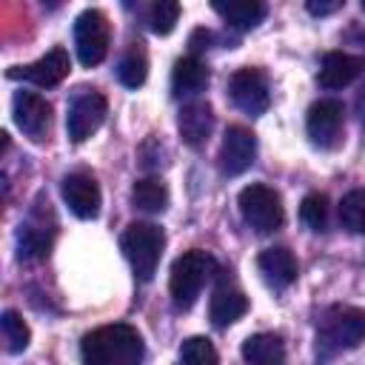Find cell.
<instances>
[{
    "label": "cell",
    "mask_w": 365,
    "mask_h": 365,
    "mask_svg": "<svg viewBox=\"0 0 365 365\" xmlns=\"http://www.w3.org/2000/svg\"><path fill=\"white\" fill-rule=\"evenodd\" d=\"M117 77H120V83H123L125 88H140V86L145 83V77H148L145 51L137 48V46H131V48L123 54L120 66H117Z\"/></svg>",
    "instance_id": "obj_23"
},
{
    "label": "cell",
    "mask_w": 365,
    "mask_h": 365,
    "mask_svg": "<svg viewBox=\"0 0 365 365\" xmlns=\"http://www.w3.org/2000/svg\"><path fill=\"white\" fill-rule=\"evenodd\" d=\"M71 71V57L63 46H54L51 51H46L40 60L29 63V66H14L9 68V77L11 80H26V83H34L40 88H51L57 83H63Z\"/></svg>",
    "instance_id": "obj_10"
},
{
    "label": "cell",
    "mask_w": 365,
    "mask_h": 365,
    "mask_svg": "<svg viewBox=\"0 0 365 365\" xmlns=\"http://www.w3.org/2000/svg\"><path fill=\"white\" fill-rule=\"evenodd\" d=\"M108 114V103L100 91L94 88H80L71 103H68V114H66V131L71 143H83L88 140L106 120Z\"/></svg>",
    "instance_id": "obj_7"
},
{
    "label": "cell",
    "mask_w": 365,
    "mask_h": 365,
    "mask_svg": "<svg viewBox=\"0 0 365 365\" xmlns=\"http://www.w3.org/2000/svg\"><path fill=\"white\" fill-rule=\"evenodd\" d=\"M134 3H137V0H123V6H125V9H131Z\"/></svg>",
    "instance_id": "obj_32"
},
{
    "label": "cell",
    "mask_w": 365,
    "mask_h": 365,
    "mask_svg": "<svg viewBox=\"0 0 365 365\" xmlns=\"http://www.w3.org/2000/svg\"><path fill=\"white\" fill-rule=\"evenodd\" d=\"M180 359L188 362V365H214L217 351H214L208 336H188L180 348Z\"/></svg>",
    "instance_id": "obj_28"
},
{
    "label": "cell",
    "mask_w": 365,
    "mask_h": 365,
    "mask_svg": "<svg viewBox=\"0 0 365 365\" xmlns=\"http://www.w3.org/2000/svg\"><path fill=\"white\" fill-rule=\"evenodd\" d=\"M120 248H123L134 277L148 282L160 265V257L165 248V234L154 222H131L120 237Z\"/></svg>",
    "instance_id": "obj_4"
},
{
    "label": "cell",
    "mask_w": 365,
    "mask_h": 365,
    "mask_svg": "<svg viewBox=\"0 0 365 365\" xmlns=\"http://www.w3.org/2000/svg\"><path fill=\"white\" fill-rule=\"evenodd\" d=\"M177 128H180V137L191 145V148H200L211 128H214V111L208 103L202 100H194V103H185L180 108V117H177Z\"/></svg>",
    "instance_id": "obj_18"
},
{
    "label": "cell",
    "mask_w": 365,
    "mask_h": 365,
    "mask_svg": "<svg viewBox=\"0 0 365 365\" xmlns=\"http://www.w3.org/2000/svg\"><path fill=\"white\" fill-rule=\"evenodd\" d=\"M339 222L351 234H365V188H354L339 202Z\"/></svg>",
    "instance_id": "obj_24"
},
{
    "label": "cell",
    "mask_w": 365,
    "mask_h": 365,
    "mask_svg": "<svg viewBox=\"0 0 365 365\" xmlns=\"http://www.w3.org/2000/svg\"><path fill=\"white\" fill-rule=\"evenodd\" d=\"M11 114H14L17 128L34 143H40L51 125V106L46 97L34 91H17L11 100Z\"/></svg>",
    "instance_id": "obj_12"
},
{
    "label": "cell",
    "mask_w": 365,
    "mask_h": 365,
    "mask_svg": "<svg viewBox=\"0 0 365 365\" xmlns=\"http://www.w3.org/2000/svg\"><path fill=\"white\" fill-rule=\"evenodd\" d=\"M356 108H359V117H362V123H365V86H362V91H359V97H356Z\"/></svg>",
    "instance_id": "obj_30"
},
{
    "label": "cell",
    "mask_w": 365,
    "mask_h": 365,
    "mask_svg": "<svg viewBox=\"0 0 365 365\" xmlns=\"http://www.w3.org/2000/svg\"><path fill=\"white\" fill-rule=\"evenodd\" d=\"M211 9L234 29H254L265 20V0H211Z\"/></svg>",
    "instance_id": "obj_19"
},
{
    "label": "cell",
    "mask_w": 365,
    "mask_h": 365,
    "mask_svg": "<svg viewBox=\"0 0 365 365\" xmlns=\"http://www.w3.org/2000/svg\"><path fill=\"white\" fill-rule=\"evenodd\" d=\"M245 311H248V299H245V294H242L240 288H234V285H220V288L214 291V297H211V305H208V317H211V322H214L217 328L234 325Z\"/></svg>",
    "instance_id": "obj_20"
},
{
    "label": "cell",
    "mask_w": 365,
    "mask_h": 365,
    "mask_svg": "<svg viewBox=\"0 0 365 365\" xmlns=\"http://www.w3.org/2000/svg\"><path fill=\"white\" fill-rule=\"evenodd\" d=\"M257 160V137L254 131L242 128V125H228L225 137H222V145H220V154H217V163H220V171L225 177H237L242 171H248Z\"/></svg>",
    "instance_id": "obj_11"
},
{
    "label": "cell",
    "mask_w": 365,
    "mask_h": 365,
    "mask_svg": "<svg viewBox=\"0 0 365 365\" xmlns=\"http://www.w3.org/2000/svg\"><path fill=\"white\" fill-rule=\"evenodd\" d=\"M108 43H111V26L106 14L97 9H86L74 20V48H77L80 63L86 68L100 66L108 54Z\"/></svg>",
    "instance_id": "obj_6"
},
{
    "label": "cell",
    "mask_w": 365,
    "mask_h": 365,
    "mask_svg": "<svg viewBox=\"0 0 365 365\" xmlns=\"http://www.w3.org/2000/svg\"><path fill=\"white\" fill-rule=\"evenodd\" d=\"M362 74V60L354 57V54H345V51H328L319 63V71H317V80L322 88H345L351 86L356 77Z\"/></svg>",
    "instance_id": "obj_16"
},
{
    "label": "cell",
    "mask_w": 365,
    "mask_h": 365,
    "mask_svg": "<svg viewBox=\"0 0 365 365\" xmlns=\"http://www.w3.org/2000/svg\"><path fill=\"white\" fill-rule=\"evenodd\" d=\"M217 271V259L208 254V251H200V248H191L185 254H180L171 265V277H168V291H171V299L180 311H188L202 285L214 277Z\"/></svg>",
    "instance_id": "obj_3"
},
{
    "label": "cell",
    "mask_w": 365,
    "mask_h": 365,
    "mask_svg": "<svg viewBox=\"0 0 365 365\" xmlns=\"http://www.w3.org/2000/svg\"><path fill=\"white\" fill-rule=\"evenodd\" d=\"M40 3H43V6H46L48 11H54V9H60V6L66 3V0H40Z\"/></svg>",
    "instance_id": "obj_31"
},
{
    "label": "cell",
    "mask_w": 365,
    "mask_h": 365,
    "mask_svg": "<svg viewBox=\"0 0 365 365\" xmlns=\"http://www.w3.org/2000/svg\"><path fill=\"white\" fill-rule=\"evenodd\" d=\"M60 194L68 205V211L80 220H94L100 214V185L86 171H71L60 182Z\"/></svg>",
    "instance_id": "obj_13"
},
{
    "label": "cell",
    "mask_w": 365,
    "mask_h": 365,
    "mask_svg": "<svg viewBox=\"0 0 365 365\" xmlns=\"http://www.w3.org/2000/svg\"><path fill=\"white\" fill-rule=\"evenodd\" d=\"M182 14V6L180 0H151V9H148V26L154 34H171L177 20Z\"/></svg>",
    "instance_id": "obj_26"
},
{
    "label": "cell",
    "mask_w": 365,
    "mask_h": 365,
    "mask_svg": "<svg viewBox=\"0 0 365 365\" xmlns=\"http://www.w3.org/2000/svg\"><path fill=\"white\" fill-rule=\"evenodd\" d=\"M143 336L134 325L114 322L88 331L80 342V356L88 365H137L143 359Z\"/></svg>",
    "instance_id": "obj_1"
},
{
    "label": "cell",
    "mask_w": 365,
    "mask_h": 365,
    "mask_svg": "<svg viewBox=\"0 0 365 365\" xmlns=\"http://www.w3.org/2000/svg\"><path fill=\"white\" fill-rule=\"evenodd\" d=\"M365 342V311L354 305H331L319 317L317 348L322 356L359 348Z\"/></svg>",
    "instance_id": "obj_2"
},
{
    "label": "cell",
    "mask_w": 365,
    "mask_h": 365,
    "mask_svg": "<svg viewBox=\"0 0 365 365\" xmlns=\"http://www.w3.org/2000/svg\"><path fill=\"white\" fill-rule=\"evenodd\" d=\"M299 220L311 231H325L328 228V197L325 194H308L299 205Z\"/></svg>",
    "instance_id": "obj_27"
},
{
    "label": "cell",
    "mask_w": 365,
    "mask_h": 365,
    "mask_svg": "<svg viewBox=\"0 0 365 365\" xmlns=\"http://www.w3.org/2000/svg\"><path fill=\"white\" fill-rule=\"evenodd\" d=\"M54 242V222L46 225V214L34 208L26 222H20L17 231V254L20 259H43L51 251Z\"/></svg>",
    "instance_id": "obj_14"
},
{
    "label": "cell",
    "mask_w": 365,
    "mask_h": 365,
    "mask_svg": "<svg viewBox=\"0 0 365 365\" xmlns=\"http://www.w3.org/2000/svg\"><path fill=\"white\" fill-rule=\"evenodd\" d=\"M0 331H3V339H6V351L9 354H20L29 348V339H31V331L26 325V319L17 314V311H3L0 317Z\"/></svg>",
    "instance_id": "obj_25"
},
{
    "label": "cell",
    "mask_w": 365,
    "mask_h": 365,
    "mask_svg": "<svg viewBox=\"0 0 365 365\" xmlns=\"http://www.w3.org/2000/svg\"><path fill=\"white\" fill-rule=\"evenodd\" d=\"M131 202H134V208H140L145 214H163L168 208V188L160 177L137 180L131 188Z\"/></svg>",
    "instance_id": "obj_22"
},
{
    "label": "cell",
    "mask_w": 365,
    "mask_h": 365,
    "mask_svg": "<svg viewBox=\"0 0 365 365\" xmlns=\"http://www.w3.org/2000/svg\"><path fill=\"white\" fill-rule=\"evenodd\" d=\"M237 205H240V214H242L245 225L257 234H274L285 222L282 200L271 185H262V182L245 185L237 197Z\"/></svg>",
    "instance_id": "obj_5"
},
{
    "label": "cell",
    "mask_w": 365,
    "mask_h": 365,
    "mask_svg": "<svg viewBox=\"0 0 365 365\" xmlns=\"http://www.w3.org/2000/svg\"><path fill=\"white\" fill-rule=\"evenodd\" d=\"M257 268L262 274V279L274 288V291H282L288 288L297 274H299V265H297V257L285 248V245H274V248H265L259 257H257Z\"/></svg>",
    "instance_id": "obj_15"
},
{
    "label": "cell",
    "mask_w": 365,
    "mask_h": 365,
    "mask_svg": "<svg viewBox=\"0 0 365 365\" xmlns=\"http://www.w3.org/2000/svg\"><path fill=\"white\" fill-rule=\"evenodd\" d=\"M208 80H211V71L197 54L180 57L171 71V94L174 97H197L200 91L208 88Z\"/></svg>",
    "instance_id": "obj_17"
},
{
    "label": "cell",
    "mask_w": 365,
    "mask_h": 365,
    "mask_svg": "<svg viewBox=\"0 0 365 365\" xmlns=\"http://www.w3.org/2000/svg\"><path fill=\"white\" fill-rule=\"evenodd\" d=\"M362 9H365V0H362Z\"/></svg>",
    "instance_id": "obj_33"
},
{
    "label": "cell",
    "mask_w": 365,
    "mask_h": 365,
    "mask_svg": "<svg viewBox=\"0 0 365 365\" xmlns=\"http://www.w3.org/2000/svg\"><path fill=\"white\" fill-rule=\"evenodd\" d=\"M345 128V108L339 100H317L308 108L305 131L317 148H336Z\"/></svg>",
    "instance_id": "obj_9"
},
{
    "label": "cell",
    "mask_w": 365,
    "mask_h": 365,
    "mask_svg": "<svg viewBox=\"0 0 365 365\" xmlns=\"http://www.w3.org/2000/svg\"><path fill=\"white\" fill-rule=\"evenodd\" d=\"M242 359L251 365H277L285 359V345L277 334H254L242 342Z\"/></svg>",
    "instance_id": "obj_21"
},
{
    "label": "cell",
    "mask_w": 365,
    "mask_h": 365,
    "mask_svg": "<svg viewBox=\"0 0 365 365\" xmlns=\"http://www.w3.org/2000/svg\"><path fill=\"white\" fill-rule=\"evenodd\" d=\"M342 3H345V0H305V9H308V14H314V17H328V14H334L336 9H342Z\"/></svg>",
    "instance_id": "obj_29"
},
{
    "label": "cell",
    "mask_w": 365,
    "mask_h": 365,
    "mask_svg": "<svg viewBox=\"0 0 365 365\" xmlns=\"http://www.w3.org/2000/svg\"><path fill=\"white\" fill-rule=\"evenodd\" d=\"M228 97L248 117H259L271 106L268 80H265V74L259 68H251V66L237 68L231 74V80H228Z\"/></svg>",
    "instance_id": "obj_8"
}]
</instances>
